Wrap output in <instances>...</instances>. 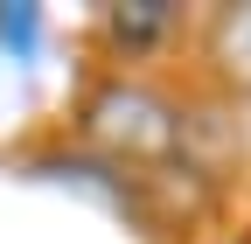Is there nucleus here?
<instances>
[{
	"instance_id": "1",
	"label": "nucleus",
	"mask_w": 251,
	"mask_h": 244,
	"mask_svg": "<svg viewBox=\"0 0 251 244\" xmlns=\"http://www.w3.org/2000/svg\"><path fill=\"white\" fill-rule=\"evenodd\" d=\"M161 28H168V7H161V0H140V7H119L112 14V35L119 42H153Z\"/></svg>"
}]
</instances>
